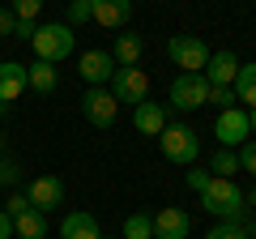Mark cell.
<instances>
[{"label":"cell","mask_w":256,"mask_h":239,"mask_svg":"<svg viewBox=\"0 0 256 239\" xmlns=\"http://www.w3.org/2000/svg\"><path fill=\"white\" fill-rule=\"evenodd\" d=\"M111 98L116 102H132V107H137V102H146L150 98V73L146 68H116V73H111Z\"/></svg>","instance_id":"5b68a950"},{"label":"cell","mask_w":256,"mask_h":239,"mask_svg":"<svg viewBox=\"0 0 256 239\" xmlns=\"http://www.w3.org/2000/svg\"><path fill=\"white\" fill-rule=\"evenodd\" d=\"M60 239H98L94 214H68V218L60 222Z\"/></svg>","instance_id":"d6986e66"},{"label":"cell","mask_w":256,"mask_h":239,"mask_svg":"<svg viewBox=\"0 0 256 239\" xmlns=\"http://www.w3.org/2000/svg\"><path fill=\"white\" fill-rule=\"evenodd\" d=\"M158 146H162V154L171 158V162H180V166L196 162V154H201L196 128H188V124H166V128L158 132Z\"/></svg>","instance_id":"277c9868"},{"label":"cell","mask_w":256,"mask_h":239,"mask_svg":"<svg viewBox=\"0 0 256 239\" xmlns=\"http://www.w3.org/2000/svg\"><path fill=\"white\" fill-rule=\"evenodd\" d=\"M230 90H235V102H248V111L256 107V60H252V64H239Z\"/></svg>","instance_id":"ffe728a7"},{"label":"cell","mask_w":256,"mask_h":239,"mask_svg":"<svg viewBox=\"0 0 256 239\" xmlns=\"http://www.w3.org/2000/svg\"><path fill=\"white\" fill-rule=\"evenodd\" d=\"M205 239H248V226L244 222H214Z\"/></svg>","instance_id":"603a6c76"},{"label":"cell","mask_w":256,"mask_h":239,"mask_svg":"<svg viewBox=\"0 0 256 239\" xmlns=\"http://www.w3.org/2000/svg\"><path fill=\"white\" fill-rule=\"evenodd\" d=\"M124 239H154V218L150 214H128L124 218Z\"/></svg>","instance_id":"44dd1931"},{"label":"cell","mask_w":256,"mask_h":239,"mask_svg":"<svg viewBox=\"0 0 256 239\" xmlns=\"http://www.w3.org/2000/svg\"><path fill=\"white\" fill-rule=\"evenodd\" d=\"M82 116L90 120L94 128H111V124H116V116H120V102L111 98V90L90 86V90H86V98H82Z\"/></svg>","instance_id":"52a82bcc"},{"label":"cell","mask_w":256,"mask_h":239,"mask_svg":"<svg viewBox=\"0 0 256 239\" xmlns=\"http://www.w3.org/2000/svg\"><path fill=\"white\" fill-rule=\"evenodd\" d=\"M201 210L214 214V218H222V222H239L248 214L244 188H239L235 180H218V175H210V184L201 188Z\"/></svg>","instance_id":"6da1fadb"},{"label":"cell","mask_w":256,"mask_h":239,"mask_svg":"<svg viewBox=\"0 0 256 239\" xmlns=\"http://www.w3.org/2000/svg\"><path fill=\"white\" fill-rule=\"evenodd\" d=\"M214 137L222 141V150H239V146L248 141V111H244V107H226V111H218Z\"/></svg>","instance_id":"ba28073f"},{"label":"cell","mask_w":256,"mask_h":239,"mask_svg":"<svg viewBox=\"0 0 256 239\" xmlns=\"http://www.w3.org/2000/svg\"><path fill=\"white\" fill-rule=\"evenodd\" d=\"M244 205H248V214L256 210V188H252V192H244Z\"/></svg>","instance_id":"836d02e7"},{"label":"cell","mask_w":256,"mask_h":239,"mask_svg":"<svg viewBox=\"0 0 256 239\" xmlns=\"http://www.w3.org/2000/svg\"><path fill=\"white\" fill-rule=\"evenodd\" d=\"M13 26H18L13 9H4V4H0V38H9V34H13Z\"/></svg>","instance_id":"f1b7e54d"},{"label":"cell","mask_w":256,"mask_h":239,"mask_svg":"<svg viewBox=\"0 0 256 239\" xmlns=\"http://www.w3.org/2000/svg\"><path fill=\"white\" fill-rule=\"evenodd\" d=\"M0 192H4V188H0Z\"/></svg>","instance_id":"8d00e7d4"},{"label":"cell","mask_w":256,"mask_h":239,"mask_svg":"<svg viewBox=\"0 0 256 239\" xmlns=\"http://www.w3.org/2000/svg\"><path fill=\"white\" fill-rule=\"evenodd\" d=\"M205 102H214L218 111H226V107H235V90H230V86H210V98Z\"/></svg>","instance_id":"484cf974"},{"label":"cell","mask_w":256,"mask_h":239,"mask_svg":"<svg viewBox=\"0 0 256 239\" xmlns=\"http://www.w3.org/2000/svg\"><path fill=\"white\" fill-rule=\"evenodd\" d=\"M34 22H18V26H13V38H26V43H30V38H34Z\"/></svg>","instance_id":"1f68e13d"},{"label":"cell","mask_w":256,"mask_h":239,"mask_svg":"<svg viewBox=\"0 0 256 239\" xmlns=\"http://www.w3.org/2000/svg\"><path fill=\"white\" fill-rule=\"evenodd\" d=\"M116 60H111V52H86L82 60H77V73L86 77L90 86H102V82H111V73H116Z\"/></svg>","instance_id":"8fae6325"},{"label":"cell","mask_w":256,"mask_h":239,"mask_svg":"<svg viewBox=\"0 0 256 239\" xmlns=\"http://www.w3.org/2000/svg\"><path fill=\"white\" fill-rule=\"evenodd\" d=\"M188 230H192V222L180 205H166V210L154 214V239H188Z\"/></svg>","instance_id":"9c48e42d"},{"label":"cell","mask_w":256,"mask_h":239,"mask_svg":"<svg viewBox=\"0 0 256 239\" xmlns=\"http://www.w3.org/2000/svg\"><path fill=\"white\" fill-rule=\"evenodd\" d=\"M166 56L175 60L180 73H205V64H210V43L196 38V34H171Z\"/></svg>","instance_id":"3957f363"},{"label":"cell","mask_w":256,"mask_h":239,"mask_svg":"<svg viewBox=\"0 0 256 239\" xmlns=\"http://www.w3.org/2000/svg\"><path fill=\"white\" fill-rule=\"evenodd\" d=\"M141 52H146L141 34H120L116 43H111V60H116L120 68H132V64H141Z\"/></svg>","instance_id":"e0dca14e"},{"label":"cell","mask_w":256,"mask_h":239,"mask_svg":"<svg viewBox=\"0 0 256 239\" xmlns=\"http://www.w3.org/2000/svg\"><path fill=\"white\" fill-rule=\"evenodd\" d=\"M13 235H18V239H47V214L30 205L26 214L13 218Z\"/></svg>","instance_id":"2e32d148"},{"label":"cell","mask_w":256,"mask_h":239,"mask_svg":"<svg viewBox=\"0 0 256 239\" xmlns=\"http://www.w3.org/2000/svg\"><path fill=\"white\" fill-rule=\"evenodd\" d=\"M132 124H137V132H146V137H158V132L166 128V111H162V102H137L132 107Z\"/></svg>","instance_id":"5bb4252c"},{"label":"cell","mask_w":256,"mask_h":239,"mask_svg":"<svg viewBox=\"0 0 256 239\" xmlns=\"http://www.w3.org/2000/svg\"><path fill=\"white\" fill-rule=\"evenodd\" d=\"M98 239H102V235H98Z\"/></svg>","instance_id":"74e56055"},{"label":"cell","mask_w":256,"mask_h":239,"mask_svg":"<svg viewBox=\"0 0 256 239\" xmlns=\"http://www.w3.org/2000/svg\"><path fill=\"white\" fill-rule=\"evenodd\" d=\"M205 184H210V171H188V188L192 192H201Z\"/></svg>","instance_id":"4dcf8cb0"},{"label":"cell","mask_w":256,"mask_h":239,"mask_svg":"<svg viewBox=\"0 0 256 239\" xmlns=\"http://www.w3.org/2000/svg\"><path fill=\"white\" fill-rule=\"evenodd\" d=\"M90 4H94L90 22H98L102 30H120L128 18H132V0H90Z\"/></svg>","instance_id":"7c38bea8"},{"label":"cell","mask_w":256,"mask_h":239,"mask_svg":"<svg viewBox=\"0 0 256 239\" xmlns=\"http://www.w3.org/2000/svg\"><path fill=\"white\" fill-rule=\"evenodd\" d=\"M30 47L38 52V60H47V64H60V60H68L77 47V34L68 22H43V26L34 30V38H30Z\"/></svg>","instance_id":"7a4b0ae2"},{"label":"cell","mask_w":256,"mask_h":239,"mask_svg":"<svg viewBox=\"0 0 256 239\" xmlns=\"http://www.w3.org/2000/svg\"><path fill=\"white\" fill-rule=\"evenodd\" d=\"M18 175H22L18 158H9V154H4V158H0V188H4V184H13V180H18Z\"/></svg>","instance_id":"83f0119b"},{"label":"cell","mask_w":256,"mask_h":239,"mask_svg":"<svg viewBox=\"0 0 256 239\" xmlns=\"http://www.w3.org/2000/svg\"><path fill=\"white\" fill-rule=\"evenodd\" d=\"M26 210H30L26 192H22V196H9V205H4V214H9V218H18V214H26Z\"/></svg>","instance_id":"f546056e"},{"label":"cell","mask_w":256,"mask_h":239,"mask_svg":"<svg viewBox=\"0 0 256 239\" xmlns=\"http://www.w3.org/2000/svg\"><path fill=\"white\" fill-rule=\"evenodd\" d=\"M26 86L34 94H52L56 86H60V73H56V64H47V60H34V64H26Z\"/></svg>","instance_id":"ac0fdd59"},{"label":"cell","mask_w":256,"mask_h":239,"mask_svg":"<svg viewBox=\"0 0 256 239\" xmlns=\"http://www.w3.org/2000/svg\"><path fill=\"white\" fill-rule=\"evenodd\" d=\"M248 132H256V107L248 111Z\"/></svg>","instance_id":"e575fe53"},{"label":"cell","mask_w":256,"mask_h":239,"mask_svg":"<svg viewBox=\"0 0 256 239\" xmlns=\"http://www.w3.org/2000/svg\"><path fill=\"white\" fill-rule=\"evenodd\" d=\"M9 9L18 22H34L38 13H43V0H9Z\"/></svg>","instance_id":"cb8c5ba5"},{"label":"cell","mask_w":256,"mask_h":239,"mask_svg":"<svg viewBox=\"0 0 256 239\" xmlns=\"http://www.w3.org/2000/svg\"><path fill=\"white\" fill-rule=\"evenodd\" d=\"M26 201L34 205V210H43V214H47V210H56V205L64 201V184L56 180V175H38L34 184L26 188Z\"/></svg>","instance_id":"30bf717a"},{"label":"cell","mask_w":256,"mask_h":239,"mask_svg":"<svg viewBox=\"0 0 256 239\" xmlns=\"http://www.w3.org/2000/svg\"><path fill=\"white\" fill-rule=\"evenodd\" d=\"M94 18V4L90 0H68V26H82V22Z\"/></svg>","instance_id":"d4e9b609"},{"label":"cell","mask_w":256,"mask_h":239,"mask_svg":"<svg viewBox=\"0 0 256 239\" xmlns=\"http://www.w3.org/2000/svg\"><path fill=\"white\" fill-rule=\"evenodd\" d=\"M248 239H256V235H248Z\"/></svg>","instance_id":"d590c367"},{"label":"cell","mask_w":256,"mask_h":239,"mask_svg":"<svg viewBox=\"0 0 256 239\" xmlns=\"http://www.w3.org/2000/svg\"><path fill=\"white\" fill-rule=\"evenodd\" d=\"M0 239H13V218L0 210Z\"/></svg>","instance_id":"d6a6232c"},{"label":"cell","mask_w":256,"mask_h":239,"mask_svg":"<svg viewBox=\"0 0 256 239\" xmlns=\"http://www.w3.org/2000/svg\"><path fill=\"white\" fill-rule=\"evenodd\" d=\"M235 171H239V154H235V150H218L210 175H218V180H235Z\"/></svg>","instance_id":"7402d4cb"},{"label":"cell","mask_w":256,"mask_h":239,"mask_svg":"<svg viewBox=\"0 0 256 239\" xmlns=\"http://www.w3.org/2000/svg\"><path fill=\"white\" fill-rule=\"evenodd\" d=\"M22 90H26V64H18V60L0 64V102H4V107L18 102Z\"/></svg>","instance_id":"9a60e30c"},{"label":"cell","mask_w":256,"mask_h":239,"mask_svg":"<svg viewBox=\"0 0 256 239\" xmlns=\"http://www.w3.org/2000/svg\"><path fill=\"white\" fill-rule=\"evenodd\" d=\"M235 73H239V56H235V52H214L201 77H205L210 86H230V82H235Z\"/></svg>","instance_id":"4fadbf2b"},{"label":"cell","mask_w":256,"mask_h":239,"mask_svg":"<svg viewBox=\"0 0 256 239\" xmlns=\"http://www.w3.org/2000/svg\"><path fill=\"white\" fill-rule=\"evenodd\" d=\"M205 98H210V82L201 73H180L171 82V107L175 111H196V107H205Z\"/></svg>","instance_id":"8992f818"},{"label":"cell","mask_w":256,"mask_h":239,"mask_svg":"<svg viewBox=\"0 0 256 239\" xmlns=\"http://www.w3.org/2000/svg\"><path fill=\"white\" fill-rule=\"evenodd\" d=\"M235 154H239V171L256 175V141H244V146H239Z\"/></svg>","instance_id":"4316f807"}]
</instances>
